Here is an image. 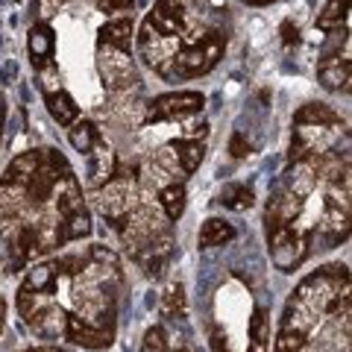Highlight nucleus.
I'll return each mask as SVG.
<instances>
[{
  "instance_id": "obj_1",
  "label": "nucleus",
  "mask_w": 352,
  "mask_h": 352,
  "mask_svg": "<svg viewBox=\"0 0 352 352\" xmlns=\"http://www.w3.org/2000/svg\"><path fill=\"white\" fill-rule=\"evenodd\" d=\"M223 47L226 41L217 36V32H206V36H194V38H185V47L170 56L173 62V74L179 76H200L208 74L223 56Z\"/></svg>"
},
{
  "instance_id": "obj_2",
  "label": "nucleus",
  "mask_w": 352,
  "mask_h": 352,
  "mask_svg": "<svg viewBox=\"0 0 352 352\" xmlns=\"http://www.w3.org/2000/svg\"><path fill=\"white\" fill-rule=\"evenodd\" d=\"M206 97L200 91H173V94H162L150 103L147 109V124H156V120H182L191 115L203 112Z\"/></svg>"
},
{
  "instance_id": "obj_3",
  "label": "nucleus",
  "mask_w": 352,
  "mask_h": 352,
  "mask_svg": "<svg viewBox=\"0 0 352 352\" xmlns=\"http://www.w3.org/2000/svg\"><path fill=\"white\" fill-rule=\"evenodd\" d=\"M97 68H100L103 85L109 91H124V88L138 82L135 65L126 56V50H115V47H103L100 59H97Z\"/></svg>"
},
{
  "instance_id": "obj_4",
  "label": "nucleus",
  "mask_w": 352,
  "mask_h": 352,
  "mask_svg": "<svg viewBox=\"0 0 352 352\" xmlns=\"http://www.w3.org/2000/svg\"><path fill=\"white\" fill-rule=\"evenodd\" d=\"M115 226H120V235L129 247L141 250L144 244H150L153 238L159 235V217L150 212V208H135V212H129L118 220Z\"/></svg>"
},
{
  "instance_id": "obj_5",
  "label": "nucleus",
  "mask_w": 352,
  "mask_h": 352,
  "mask_svg": "<svg viewBox=\"0 0 352 352\" xmlns=\"http://www.w3.org/2000/svg\"><path fill=\"white\" fill-rule=\"evenodd\" d=\"M150 27L153 36L159 38H170V36H179V30L185 24V12H182V3L179 0H159L156 6H153L150 18L144 21Z\"/></svg>"
},
{
  "instance_id": "obj_6",
  "label": "nucleus",
  "mask_w": 352,
  "mask_h": 352,
  "mask_svg": "<svg viewBox=\"0 0 352 352\" xmlns=\"http://www.w3.org/2000/svg\"><path fill=\"white\" fill-rule=\"evenodd\" d=\"M65 335L82 349H106L109 344H112V329H100V326L82 320V317H76V314H68Z\"/></svg>"
},
{
  "instance_id": "obj_7",
  "label": "nucleus",
  "mask_w": 352,
  "mask_h": 352,
  "mask_svg": "<svg viewBox=\"0 0 352 352\" xmlns=\"http://www.w3.org/2000/svg\"><path fill=\"white\" fill-rule=\"evenodd\" d=\"M100 212L106 217H112L115 223L124 214L132 212V188H129V179H118L112 182L106 191H100Z\"/></svg>"
},
{
  "instance_id": "obj_8",
  "label": "nucleus",
  "mask_w": 352,
  "mask_h": 352,
  "mask_svg": "<svg viewBox=\"0 0 352 352\" xmlns=\"http://www.w3.org/2000/svg\"><path fill=\"white\" fill-rule=\"evenodd\" d=\"M53 30L47 24H32L30 27V36H27V47H30V59H32V68H50V59H53Z\"/></svg>"
},
{
  "instance_id": "obj_9",
  "label": "nucleus",
  "mask_w": 352,
  "mask_h": 352,
  "mask_svg": "<svg viewBox=\"0 0 352 352\" xmlns=\"http://www.w3.org/2000/svg\"><path fill=\"white\" fill-rule=\"evenodd\" d=\"M317 80H320L323 88L329 91H340V88H349V80H352V62L344 56H329L320 68H317Z\"/></svg>"
},
{
  "instance_id": "obj_10",
  "label": "nucleus",
  "mask_w": 352,
  "mask_h": 352,
  "mask_svg": "<svg viewBox=\"0 0 352 352\" xmlns=\"http://www.w3.org/2000/svg\"><path fill=\"white\" fill-rule=\"evenodd\" d=\"M27 320L41 338H59V335H65V326H68V314H65L62 308L47 305V308H36Z\"/></svg>"
},
{
  "instance_id": "obj_11",
  "label": "nucleus",
  "mask_w": 352,
  "mask_h": 352,
  "mask_svg": "<svg viewBox=\"0 0 352 352\" xmlns=\"http://www.w3.org/2000/svg\"><path fill=\"white\" fill-rule=\"evenodd\" d=\"M41 162H44V156L38 150H27V153H21L18 159H12V164L6 168V173H3V182H9V185H24L32 179V173H36L38 168H41Z\"/></svg>"
},
{
  "instance_id": "obj_12",
  "label": "nucleus",
  "mask_w": 352,
  "mask_h": 352,
  "mask_svg": "<svg viewBox=\"0 0 352 352\" xmlns=\"http://www.w3.org/2000/svg\"><path fill=\"white\" fill-rule=\"evenodd\" d=\"M44 103H47V112H50V118L56 120V124H62V126H71V124H76L80 120V106L74 103V97L68 94V91H50L47 97H44Z\"/></svg>"
},
{
  "instance_id": "obj_13",
  "label": "nucleus",
  "mask_w": 352,
  "mask_h": 352,
  "mask_svg": "<svg viewBox=\"0 0 352 352\" xmlns=\"http://www.w3.org/2000/svg\"><path fill=\"white\" fill-rule=\"evenodd\" d=\"M132 36H135V27H132L129 18H118L109 21L100 27V47H115V50H129Z\"/></svg>"
},
{
  "instance_id": "obj_14",
  "label": "nucleus",
  "mask_w": 352,
  "mask_h": 352,
  "mask_svg": "<svg viewBox=\"0 0 352 352\" xmlns=\"http://www.w3.org/2000/svg\"><path fill=\"white\" fill-rule=\"evenodd\" d=\"M53 191H56V208H59L62 217H68V214H74V212H80L82 208V191H80V185H76L74 173L62 176Z\"/></svg>"
},
{
  "instance_id": "obj_15",
  "label": "nucleus",
  "mask_w": 352,
  "mask_h": 352,
  "mask_svg": "<svg viewBox=\"0 0 352 352\" xmlns=\"http://www.w3.org/2000/svg\"><path fill=\"white\" fill-rule=\"evenodd\" d=\"M62 179V176L50 168V162H41V168L32 173V179L27 182V194H30V200H47V197L53 194V188H56V182Z\"/></svg>"
},
{
  "instance_id": "obj_16",
  "label": "nucleus",
  "mask_w": 352,
  "mask_h": 352,
  "mask_svg": "<svg viewBox=\"0 0 352 352\" xmlns=\"http://www.w3.org/2000/svg\"><path fill=\"white\" fill-rule=\"evenodd\" d=\"M170 150L176 153V162H179V168H182L185 173H194L197 168H200L203 156H206L203 141H197V138H182V141H173Z\"/></svg>"
},
{
  "instance_id": "obj_17",
  "label": "nucleus",
  "mask_w": 352,
  "mask_h": 352,
  "mask_svg": "<svg viewBox=\"0 0 352 352\" xmlns=\"http://www.w3.org/2000/svg\"><path fill=\"white\" fill-rule=\"evenodd\" d=\"M340 118L332 112L329 106L323 103H308L296 112V126H317V129H326V126H338Z\"/></svg>"
},
{
  "instance_id": "obj_18",
  "label": "nucleus",
  "mask_w": 352,
  "mask_h": 352,
  "mask_svg": "<svg viewBox=\"0 0 352 352\" xmlns=\"http://www.w3.org/2000/svg\"><path fill=\"white\" fill-rule=\"evenodd\" d=\"M232 238H235V229L226 220H217V217H208L200 229V247H220Z\"/></svg>"
},
{
  "instance_id": "obj_19",
  "label": "nucleus",
  "mask_w": 352,
  "mask_h": 352,
  "mask_svg": "<svg viewBox=\"0 0 352 352\" xmlns=\"http://www.w3.org/2000/svg\"><path fill=\"white\" fill-rule=\"evenodd\" d=\"M305 335H308V329L288 317L285 326H282V332H279V338H276V349L273 352H300L305 346Z\"/></svg>"
},
{
  "instance_id": "obj_20",
  "label": "nucleus",
  "mask_w": 352,
  "mask_h": 352,
  "mask_svg": "<svg viewBox=\"0 0 352 352\" xmlns=\"http://www.w3.org/2000/svg\"><path fill=\"white\" fill-rule=\"evenodd\" d=\"M94 164H91V176H94V185H103L109 182L115 176V168H118V159H115V153L109 150L106 144H97L94 147Z\"/></svg>"
},
{
  "instance_id": "obj_21",
  "label": "nucleus",
  "mask_w": 352,
  "mask_h": 352,
  "mask_svg": "<svg viewBox=\"0 0 352 352\" xmlns=\"http://www.w3.org/2000/svg\"><path fill=\"white\" fill-rule=\"evenodd\" d=\"M85 235H91V214L85 208H80V212L65 217V223L59 229V241H80Z\"/></svg>"
},
{
  "instance_id": "obj_22",
  "label": "nucleus",
  "mask_w": 352,
  "mask_h": 352,
  "mask_svg": "<svg viewBox=\"0 0 352 352\" xmlns=\"http://www.w3.org/2000/svg\"><path fill=\"white\" fill-rule=\"evenodd\" d=\"M220 203H223L226 208H232V212H247V208H252V191L247 188V185H223V191H220Z\"/></svg>"
},
{
  "instance_id": "obj_23",
  "label": "nucleus",
  "mask_w": 352,
  "mask_h": 352,
  "mask_svg": "<svg viewBox=\"0 0 352 352\" xmlns=\"http://www.w3.org/2000/svg\"><path fill=\"white\" fill-rule=\"evenodd\" d=\"M56 285V264H36L27 276V288L32 294H47Z\"/></svg>"
},
{
  "instance_id": "obj_24",
  "label": "nucleus",
  "mask_w": 352,
  "mask_h": 352,
  "mask_svg": "<svg viewBox=\"0 0 352 352\" xmlns=\"http://www.w3.org/2000/svg\"><path fill=\"white\" fill-rule=\"evenodd\" d=\"M162 208H164V214H168V220H179L182 217V212H185V188L179 182L162 188Z\"/></svg>"
},
{
  "instance_id": "obj_25",
  "label": "nucleus",
  "mask_w": 352,
  "mask_h": 352,
  "mask_svg": "<svg viewBox=\"0 0 352 352\" xmlns=\"http://www.w3.org/2000/svg\"><path fill=\"white\" fill-rule=\"evenodd\" d=\"M71 147L76 153H91L97 147L94 124H88V120H82V124H71Z\"/></svg>"
},
{
  "instance_id": "obj_26",
  "label": "nucleus",
  "mask_w": 352,
  "mask_h": 352,
  "mask_svg": "<svg viewBox=\"0 0 352 352\" xmlns=\"http://www.w3.org/2000/svg\"><path fill=\"white\" fill-rule=\"evenodd\" d=\"M250 352H267V317L261 308L252 311L250 320Z\"/></svg>"
},
{
  "instance_id": "obj_27",
  "label": "nucleus",
  "mask_w": 352,
  "mask_h": 352,
  "mask_svg": "<svg viewBox=\"0 0 352 352\" xmlns=\"http://www.w3.org/2000/svg\"><path fill=\"white\" fill-rule=\"evenodd\" d=\"M346 12H349V0H329V3L323 6V12L317 15V27L332 30L346 18Z\"/></svg>"
},
{
  "instance_id": "obj_28",
  "label": "nucleus",
  "mask_w": 352,
  "mask_h": 352,
  "mask_svg": "<svg viewBox=\"0 0 352 352\" xmlns=\"http://www.w3.org/2000/svg\"><path fill=\"white\" fill-rule=\"evenodd\" d=\"M162 311L168 317H182L185 314V288L179 282L170 285L168 291H164V300H162Z\"/></svg>"
},
{
  "instance_id": "obj_29",
  "label": "nucleus",
  "mask_w": 352,
  "mask_h": 352,
  "mask_svg": "<svg viewBox=\"0 0 352 352\" xmlns=\"http://www.w3.org/2000/svg\"><path fill=\"white\" fill-rule=\"evenodd\" d=\"M18 229L12 226V220H0V264H3L15 250V241H18Z\"/></svg>"
},
{
  "instance_id": "obj_30",
  "label": "nucleus",
  "mask_w": 352,
  "mask_h": 352,
  "mask_svg": "<svg viewBox=\"0 0 352 352\" xmlns=\"http://www.w3.org/2000/svg\"><path fill=\"white\" fill-rule=\"evenodd\" d=\"M91 261H97L100 264V270H112V273H118V256L112 250H106V247H100V244H94L91 247Z\"/></svg>"
},
{
  "instance_id": "obj_31",
  "label": "nucleus",
  "mask_w": 352,
  "mask_h": 352,
  "mask_svg": "<svg viewBox=\"0 0 352 352\" xmlns=\"http://www.w3.org/2000/svg\"><path fill=\"white\" fill-rule=\"evenodd\" d=\"M141 352H168V340H164V332H162V329H150V332L144 335Z\"/></svg>"
},
{
  "instance_id": "obj_32",
  "label": "nucleus",
  "mask_w": 352,
  "mask_h": 352,
  "mask_svg": "<svg viewBox=\"0 0 352 352\" xmlns=\"http://www.w3.org/2000/svg\"><path fill=\"white\" fill-rule=\"evenodd\" d=\"M36 296H38V294H32L27 285L18 291V308H21V314H27V317H30L32 311H36Z\"/></svg>"
},
{
  "instance_id": "obj_33",
  "label": "nucleus",
  "mask_w": 352,
  "mask_h": 352,
  "mask_svg": "<svg viewBox=\"0 0 352 352\" xmlns=\"http://www.w3.org/2000/svg\"><path fill=\"white\" fill-rule=\"evenodd\" d=\"M229 153H232L235 159H244L250 153V141L244 138V132H235L232 135V141H229Z\"/></svg>"
},
{
  "instance_id": "obj_34",
  "label": "nucleus",
  "mask_w": 352,
  "mask_h": 352,
  "mask_svg": "<svg viewBox=\"0 0 352 352\" xmlns=\"http://www.w3.org/2000/svg\"><path fill=\"white\" fill-rule=\"evenodd\" d=\"M132 3H135V0H97V6H100L103 12H126V9H132Z\"/></svg>"
},
{
  "instance_id": "obj_35",
  "label": "nucleus",
  "mask_w": 352,
  "mask_h": 352,
  "mask_svg": "<svg viewBox=\"0 0 352 352\" xmlns=\"http://www.w3.org/2000/svg\"><path fill=\"white\" fill-rule=\"evenodd\" d=\"M282 41L285 44H296V41H300V30H296V24H291V21H285V24H282Z\"/></svg>"
},
{
  "instance_id": "obj_36",
  "label": "nucleus",
  "mask_w": 352,
  "mask_h": 352,
  "mask_svg": "<svg viewBox=\"0 0 352 352\" xmlns=\"http://www.w3.org/2000/svg\"><path fill=\"white\" fill-rule=\"evenodd\" d=\"M212 346H214V352H226V338L223 335H214V340H212Z\"/></svg>"
},
{
  "instance_id": "obj_37",
  "label": "nucleus",
  "mask_w": 352,
  "mask_h": 352,
  "mask_svg": "<svg viewBox=\"0 0 352 352\" xmlns=\"http://www.w3.org/2000/svg\"><path fill=\"white\" fill-rule=\"evenodd\" d=\"M62 3V0H41V12L44 15H50L53 12V6H59Z\"/></svg>"
},
{
  "instance_id": "obj_38",
  "label": "nucleus",
  "mask_w": 352,
  "mask_h": 352,
  "mask_svg": "<svg viewBox=\"0 0 352 352\" xmlns=\"http://www.w3.org/2000/svg\"><path fill=\"white\" fill-rule=\"evenodd\" d=\"M3 314H6V305H3V300H0V329H3Z\"/></svg>"
},
{
  "instance_id": "obj_39",
  "label": "nucleus",
  "mask_w": 352,
  "mask_h": 352,
  "mask_svg": "<svg viewBox=\"0 0 352 352\" xmlns=\"http://www.w3.org/2000/svg\"><path fill=\"white\" fill-rule=\"evenodd\" d=\"M250 3H256V6H264V3H273V0H250Z\"/></svg>"
},
{
  "instance_id": "obj_40",
  "label": "nucleus",
  "mask_w": 352,
  "mask_h": 352,
  "mask_svg": "<svg viewBox=\"0 0 352 352\" xmlns=\"http://www.w3.org/2000/svg\"><path fill=\"white\" fill-rule=\"evenodd\" d=\"M0 126H3V109H0Z\"/></svg>"
}]
</instances>
